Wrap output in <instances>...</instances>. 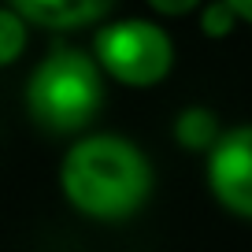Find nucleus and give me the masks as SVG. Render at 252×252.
<instances>
[{
  "mask_svg": "<svg viewBox=\"0 0 252 252\" xmlns=\"http://www.w3.org/2000/svg\"><path fill=\"white\" fill-rule=\"evenodd\" d=\"M63 197L96 222L130 219L152 193V163L130 137L89 134L67 149L60 167Z\"/></svg>",
  "mask_w": 252,
  "mask_h": 252,
  "instance_id": "1",
  "label": "nucleus"
},
{
  "mask_svg": "<svg viewBox=\"0 0 252 252\" xmlns=\"http://www.w3.org/2000/svg\"><path fill=\"white\" fill-rule=\"evenodd\" d=\"M104 104L100 63L89 52L60 45L33 67L26 82V108L48 134H78L96 119Z\"/></svg>",
  "mask_w": 252,
  "mask_h": 252,
  "instance_id": "2",
  "label": "nucleus"
},
{
  "mask_svg": "<svg viewBox=\"0 0 252 252\" xmlns=\"http://www.w3.org/2000/svg\"><path fill=\"white\" fill-rule=\"evenodd\" d=\"M93 60L115 82L145 89V86H156V82H163L171 74L174 45L149 19H119V23H108L96 30Z\"/></svg>",
  "mask_w": 252,
  "mask_h": 252,
  "instance_id": "3",
  "label": "nucleus"
},
{
  "mask_svg": "<svg viewBox=\"0 0 252 252\" xmlns=\"http://www.w3.org/2000/svg\"><path fill=\"white\" fill-rule=\"evenodd\" d=\"M208 186L226 212L252 219V126L226 130L208 152Z\"/></svg>",
  "mask_w": 252,
  "mask_h": 252,
  "instance_id": "4",
  "label": "nucleus"
},
{
  "mask_svg": "<svg viewBox=\"0 0 252 252\" xmlns=\"http://www.w3.org/2000/svg\"><path fill=\"white\" fill-rule=\"evenodd\" d=\"M115 0H8L26 23L48 26V30H78V26L100 23Z\"/></svg>",
  "mask_w": 252,
  "mask_h": 252,
  "instance_id": "5",
  "label": "nucleus"
},
{
  "mask_svg": "<svg viewBox=\"0 0 252 252\" xmlns=\"http://www.w3.org/2000/svg\"><path fill=\"white\" fill-rule=\"evenodd\" d=\"M174 137L189 152H212L222 141V130H219V123H215V115L208 108H186L174 119Z\"/></svg>",
  "mask_w": 252,
  "mask_h": 252,
  "instance_id": "6",
  "label": "nucleus"
},
{
  "mask_svg": "<svg viewBox=\"0 0 252 252\" xmlns=\"http://www.w3.org/2000/svg\"><path fill=\"white\" fill-rule=\"evenodd\" d=\"M26 19L19 15L15 8H0V63L4 67H11V63L23 56V45H26Z\"/></svg>",
  "mask_w": 252,
  "mask_h": 252,
  "instance_id": "7",
  "label": "nucleus"
},
{
  "mask_svg": "<svg viewBox=\"0 0 252 252\" xmlns=\"http://www.w3.org/2000/svg\"><path fill=\"white\" fill-rule=\"evenodd\" d=\"M237 23V11L230 8L226 0H212L204 8V15H200V30L208 33V37H226L230 30H234Z\"/></svg>",
  "mask_w": 252,
  "mask_h": 252,
  "instance_id": "8",
  "label": "nucleus"
},
{
  "mask_svg": "<svg viewBox=\"0 0 252 252\" xmlns=\"http://www.w3.org/2000/svg\"><path fill=\"white\" fill-rule=\"evenodd\" d=\"M200 0H149V8L159 11V15H186V11H193Z\"/></svg>",
  "mask_w": 252,
  "mask_h": 252,
  "instance_id": "9",
  "label": "nucleus"
},
{
  "mask_svg": "<svg viewBox=\"0 0 252 252\" xmlns=\"http://www.w3.org/2000/svg\"><path fill=\"white\" fill-rule=\"evenodd\" d=\"M230 8L237 11V19H245V23H252V0H226Z\"/></svg>",
  "mask_w": 252,
  "mask_h": 252,
  "instance_id": "10",
  "label": "nucleus"
}]
</instances>
